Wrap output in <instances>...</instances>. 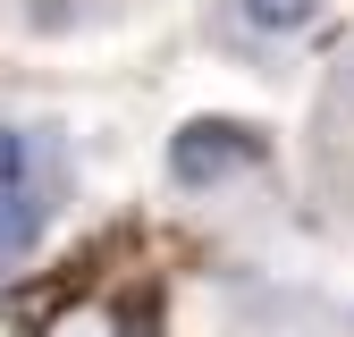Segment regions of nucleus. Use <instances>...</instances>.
<instances>
[{"label": "nucleus", "instance_id": "1", "mask_svg": "<svg viewBox=\"0 0 354 337\" xmlns=\"http://www.w3.org/2000/svg\"><path fill=\"white\" fill-rule=\"evenodd\" d=\"M245 160H261L253 126H236V118H194V126H177V144H169V177L177 186H219Z\"/></svg>", "mask_w": 354, "mask_h": 337}, {"label": "nucleus", "instance_id": "2", "mask_svg": "<svg viewBox=\"0 0 354 337\" xmlns=\"http://www.w3.org/2000/svg\"><path fill=\"white\" fill-rule=\"evenodd\" d=\"M34 236H42V194L34 186H0V262L34 253Z\"/></svg>", "mask_w": 354, "mask_h": 337}, {"label": "nucleus", "instance_id": "3", "mask_svg": "<svg viewBox=\"0 0 354 337\" xmlns=\"http://www.w3.org/2000/svg\"><path fill=\"white\" fill-rule=\"evenodd\" d=\"M236 17L253 34H304V26L321 17V0H236Z\"/></svg>", "mask_w": 354, "mask_h": 337}, {"label": "nucleus", "instance_id": "4", "mask_svg": "<svg viewBox=\"0 0 354 337\" xmlns=\"http://www.w3.org/2000/svg\"><path fill=\"white\" fill-rule=\"evenodd\" d=\"M0 186H34V135L0 126Z\"/></svg>", "mask_w": 354, "mask_h": 337}]
</instances>
